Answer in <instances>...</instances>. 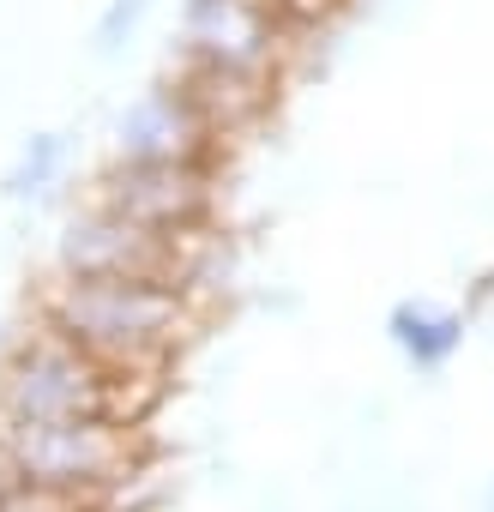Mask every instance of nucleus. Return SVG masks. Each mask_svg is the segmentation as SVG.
I'll use <instances>...</instances> for the list:
<instances>
[{
  "label": "nucleus",
  "instance_id": "39448f33",
  "mask_svg": "<svg viewBox=\"0 0 494 512\" xmlns=\"http://www.w3.org/2000/svg\"><path fill=\"white\" fill-rule=\"evenodd\" d=\"M205 241H169L139 229L133 217L85 199L79 211H67L61 235H55V272L61 278H157V284H181L199 296V253Z\"/></svg>",
  "mask_w": 494,
  "mask_h": 512
},
{
  "label": "nucleus",
  "instance_id": "7ed1b4c3",
  "mask_svg": "<svg viewBox=\"0 0 494 512\" xmlns=\"http://www.w3.org/2000/svg\"><path fill=\"white\" fill-rule=\"evenodd\" d=\"M0 476H19L31 488L109 512L133 482L151 476V434L145 422H121V416L0 428Z\"/></svg>",
  "mask_w": 494,
  "mask_h": 512
},
{
  "label": "nucleus",
  "instance_id": "f8f14e48",
  "mask_svg": "<svg viewBox=\"0 0 494 512\" xmlns=\"http://www.w3.org/2000/svg\"><path fill=\"white\" fill-rule=\"evenodd\" d=\"M272 7H278V13L302 31V37H314V31H326V25L350 7V0H272Z\"/></svg>",
  "mask_w": 494,
  "mask_h": 512
},
{
  "label": "nucleus",
  "instance_id": "ddd939ff",
  "mask_svg": "<svg viewBox=\"0 0 494 512\" xmlns=\"http://www.w3.org/2000/svg\"><path fill=\"white\" fill-rule=\"evenodd\" d=\"M476 512H494V476H488V488H482V506Z\"/></svg>",
  "mask_w": 494,
  "mask_h": 512
},
{
  "label": "nucleus",
  "instance_id": "1a4fd4ad",
  "mask_svg": "<svg viewBox=\"0 0 494 512\" xmlns=\"http://www.w3.org/2000/svg\"><path fill=\"white\" fill-rule=\"evenodd\" d=\"M67 157H73V139L61 133V127H37V133H25L19 139V151H13V163H7V175H0V193H7L13 205H37V199H49L55 187H61V175H67Z\"/></svg>",
  "mask_w": 494,
  "mask_h": 512
},
{
  "label": "nucleus",
  "instance_id": "9b49d317",
  "mask_svg": "<svg viewBox=\"0 0 494 512\" xmlns=\"http://www.w3.org/2000/svg\"><path fill=\"white\" fill-rule=\"evenodd\" d=\"M0 512H97V506H79L67 494H49V488H31L19 476H0Z\"/></svg>",
  "mask_w": 494,
  "mask_h": 512
},
{
  "label": "nucleus",
  "instance_id": "9d476101",
  "mask_svg": "<svg viewBox=\"0 0 494 512\" xmlns=\"http://www.w3.org/2000/svg\"><path fill=\"white\" fill-rule=\"evenodd\" d=\"M151 7H157V0H103V13L91 25V55L97 61H115L139 37V25L151 19Z\"/></svg>",
  "mask_w": 494,
  "mask_h": 512
},
{
  "label": "nucleus",
  "instance_id": "0eeeda50",
  "mask_svg": "<svg viewBox=\"0 0 494 512\" xmlns=\"http://www.w3.org/2000/svg\"><path fill=\"white\" fill-rule=\"evenodd\" d=\"M109 157L115 163H199V169H223L229 139L211 127V115L193 103V91L175 73H163L109 121Z\"/></svg>",
  "mask_w": 494,
  "mask_h": 512
},
{
  "label": "nucleus",
  "instance_id": "4468645a",
  "mask_svg": "<svg viewBox=\"0 0 494 512\" xmlns=\"http://www.w3.org/2000/svg\"><path fill=\"white\" fill-rule=\"evenodd\" d=\"M488 326H494V314H488Z\"/></svg>",
  "mask_w": 494,
  "mask_h": 512
},
{
  "label": "nucleus",
  "instance_id": "20e7f679",
  "mask_svg": "<svg viewBox=\"0 0 494 512\" xmlns=\"http://www.w3.org/2000/svg\"><path fill=\"white\" fill-rule=\"evenodd\" d=\"M302 31L272 7V0H181L175 19V67L229 79V85H254V91H284Z\"/></svg>",
  "mask_w": 494,
  "mask_h": 512
},
{
  "label": "nucleus",
  "instance_id": "423d86ee",
  "mask_svg": "<svg viewBox=\"0 0 494 512\" xmlns=\"http://www.w3.org/2000/svg\"><path fill=\"white\" fill-rule=\"evenodd\" d=\"M91 199L133 217L151 235L169 241H205L217 235V211H223V169H199V163H103L91 175Z\"/></svg>",
  "mask_w": 494,
  "mask_h": 512
},
{
  "label": "nucleus",
  "instance_id": "f03ea898",
  "mask_svg": "<svg viewBox=\"0 0 494 512\" xmlns=\"http://www.w3.org/2000/svg\"><path fill=\"white\" fill-rule=\"evenodd\" d=\"M163 398V380H127L103 368L73 338L31 320L0 344V428H31V422H79V416H121L151 422Z\"/></svg>",
  "mask_w": 494,
  "mask_h": 512
},
{
  "label": "nucleus",
  "instance_id": "f257e3e1",
  "mask_svg": "<svg viewBox=\"0 0 494 512\" xmlns=\"http://www.w3.org/2000/svg\"><path fill=\"white\" fill-rule=\"evenodd\" d=\"M37 320L127 380H169L205 326V302L157 278H61L37 290Z\"/></svg>",
  "mask_w": 494,
  "mask_h": 512
},
{
  "label": "nucleus",
  "instance_id": "6e6552de",
  "mask_svg": "<svg viewBox=\"0 0 494 512\" xmlns=\"http://www.w3.org/2000/svg\"><path fill=\"white\" fill-rule=\"evenodd\" d=\"M470 326H476V320H470L458 302H440V296H398V302L386 308V344H392L398 362H404L410 374H422V380H434V374H446V368L458 362Z\"/></svg>",
  "mask_w": 494,
  "mask_h": 512
}]
</instances>
